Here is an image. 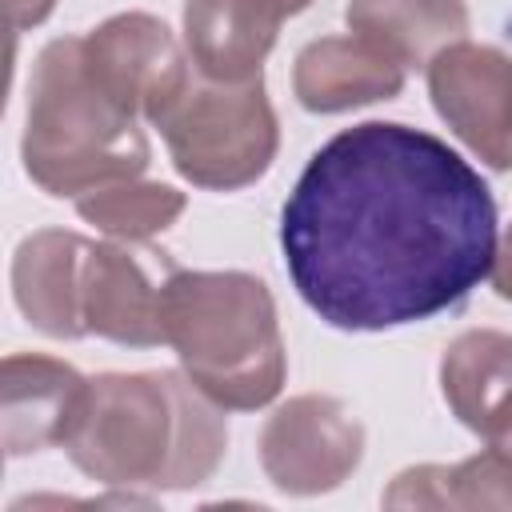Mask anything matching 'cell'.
<instances>
[{
	"label": "cell",
	"mask_w": 512,
	"mask_h": 512,
	"mask_svg": "<svg viewBox=\"0 0 512 512\" xmlns=\"http://www.w3.org/2000/svg\"><path fill=\"white\" fill-rule=\"evenodd\" d=\"M256 448L272 488L288 496H320L356 472L364 456V428L344 400L304 392L264 420Z\"/></svg>",
	"instance_id": "6"
},
{
	"label": "cell",
	"mask_w": 512,
	"mask_h": 512,
	"mask_svg": "<svg viewBox=\"0 0 512 512\" xmlns=\"http://www.w3.org/2000/svg\"><path fill=\"white\" fill-rule=\"evenodd\" d=\"M84 376L52 356L12 352L4 356L0 384V416H4V448L8 456H28L52 444H64L72 416L84 396Z\"/></svg>",
	"instance_id": "11"
},
{
	"label": "cell",
	"mask_w": 512,
	"mask_h": 512,
	"mask_svg": "<svg viewBox=\"0 0 512 512\" xmlns=\"http://www.w3.org/2000/svg\"><path fill=\"white\" fill-rule=\"evenodd\" d=\"M296 12V0H188V60L208 80H252L260 76V64L272 52L284 16Z\"/></svg>",
	"instance_id": "9"
},
{
	"label": "cell",
	"mask_w": 512,
	"mask_h": 512,
	"mask_svg": "<svg viewBox=\"0 0 512 512\" xmlns=\"http://www.w3.org/2000/svg\"><path fill=\"white\" fill-rule=\"evenodd\" d=\"M492 288H496L504 300H512V224H508L504 244L496 248V264H492Z\"/></svg>",
	"instance_id": "19"
},
{
	"label": "cell",
	"mask_w": 512,
	"mask_h": 512,
	"mask_svg": "<svg viewBox=\"0 0 512 512\" xmlns=\"http://www.w3.org/2000/svg\"><path fill=\"white\" fill-rule=\"evenodd\" d=\"M88 240L64 228H40L12 256V296L24 320L52 340L88 336L80 312V268Z\"/></svg>",
	"instance_id": "12"
},
{
	"label": "cell",
	"mask_w": 512,
	"mask_h": 512,
	"mask_svg": "<svg viewBox=\"0 0 512 512\" xmlns=\"http://www.w3.org/2000/svg\"><path fill=\"white\" fill-rule=\"evenodd\" d=\"M60 448L112 488H196L224 460L228 424L184 372H104L84 384Z\"/></svg>",
	"instance_id": "2"
},
{
	"label": "cell",
	"mask_w": 512,
	"mask_h": 512,
	"mask_svg": "<svg viewBox=\"0 0 512 512\" xmlns=\"http://www.w3.org/2000/svg\"><path fill=\"white\" fill-rule=\"evenodd\" d=\"M452 416L488 444L512 432V336L496 328L460 332L440 360Z\"/></svg>",
	"instance_id": "14"
},
{
	"label": "cell",
	"mask_w": 512,
	"mask_h": 512,
	"mask_svg": "<svg viewBox=\"0 0 512 512\" xmlns=\"http://www.w3.org/2000/svg\"><path fill=\"white\" fill-rule=\"evenodd\" d=\"M84 64L120 108L144 120H156L192 76V60L168 24L148 12H120L92 28L84 36Z\"/></svg>",
	"instance_id": "8"
},
{
	"label": "cell",
	"mask_w": 512,
	"mask_h": 512,
	"mask_svg": "<svg viewBox=\"0 0 512 512\" xmlns=\"http://www.w3.org/2000/svg\"><path fill=\"white\" fill-rule=\"evenodd\" d=\"M284 268L332 328L384 332L460 304L496 264V200L432 132L368 120L312 152L280 212Z\"/></svg>",
	"instance_id": "1"
},
{
	"label": "cell",
	"mask_w": 512,
	"mask_h": 512,
	"mask_svg": "<svg viewBox=\"0 0 512 512\" xmlns=\"http://www.w3.org/2000/svg\"><path fill=\"white\" fill-rule=\"evenodd\" d=\"M428 92L440 120L496 172L512 168V56L456 40L428 60Z\"/></svg>",
	"instance_id": "7"
},
{
	"label": "cell",
	"mask_w": 512,
	"mask_h": 512,
	"mask_svg": "<svg viewBox=\"0 0 512 512\" xmlns=\"http://www.w3.org/2000/svg\"><path fill=\"white\" fill-rule=\"evenodd\" d=\"M56 0H4V16H8V28L12 32H24V28H36L52 16Z\"/></svg>",
	"instance_id": "18"
},
{
	"label": "cell",
	"mask_w": 512,
	"mask_h": 512,
	"mask_svg": "<svg viewBox=\"0 0 512 512\" xmlns=\"http://www.w3.org/2000/svg\"><path fill=\"white\" fill-rule=\"evenodd\" d=\"M388 508H512V456L484 448L452 468L420 464L392 480Z\"/></svg>",
	"instance_id": "16"
},
{
	"label": "cell",
	"mask_w": 512,
	"mask_h": 512,
	"mask_svg": "<svg viewBox=\"0 0 512 512\" xmlns=\"http://www.w3.org/2000/svg\"><path fill=\"white\" fill-rule=\"evenodd\" d=\"M160 328L184 376L220 408L252 412L280 396L288 356L264 280L248 272L168 268Z\"/></svg>",
	"instance_id": "3"
},
{
	"label": "cell",
	"mask_w": 512,
	"mask_h": 512,
	"mask_svg": "<svg viewBox=\"0 0 512 512\" xmlns=\"http://www.w3.org/2000/svg\"><path fill=\"white\" fill-rule=\"evenodd\" d=\"M168 144L176 172L208 192L256 184L276 160V112L264 80H208L192 68L180 96L152 120Z\"/></svg>",
	"instance_id": "5"
},
{
	"label": "cell",
	"mask_w": 512,
	"mask_h": 512,
	"mask_svg": "<svg viewBox=\"0 0 512 512\" xmlns=\"http://www.w3.org/2000/svg\"><path fill=\"white\" fill-rule=\"evenodd\" d=\"M404 64L364 36H320L292 64V92L308 112H348L372 100H392L404 88Z\"/></svg>",
	"instance_id": "13"
},
{
	"label": "cell",
	"mask_w": 512,
	"mask_h": 512,
	"mask_svg": "<svg viewBox=\"0 0 512 512\" xmlns=\"http://www.w3.org/2000/svg\"><path fill=\"white\" fill-rule=\"evenodd\" d=\"M20 156L24 172L48 196H84L116 180H136L148 168L152 148L140 116L92 80L84 36H60L40 48L28 80Z\"/></svg>",
	"instance_id": "4"
},
{
	"label": "cell",
	"mask_w": 512,
	"mask_h": 512,
	"mask_svg": "<svg viewBox=\"0 0 512 512\" xmlns=\"http://www.w3.org/2000/svg\"><path fill=\"white\" fill-rule=\"evenodd\" d=\"M348 32L364 36L404 68H416L464 40L468 8L464 0H348Z\"/></svg>",
	"instance_id": "15"
},
{
	"label": "cell",
	"mask_w": 512,
	"mask_h": 512,
	"mask_svg": "<svg viewBox=\"0 0 512 512\" xmlns=\"http://www.w3.org/2000/svg\"><path fill=\"white\" fill-rule=\"evenodd\" d=\"M160 284L152 280L148 264L128 252L124 244H92L84 252L80 268V312L84 328L132 344V348H152L164 344L160 328Z\"/></svg>",
	"instance_id": "10"
},
{
	"label": "cell",
	"mask_w": 512,
	"mask_h": 512,
	"mask_svg": "<svg viewBox=\"0 0 512 512\" xmlns=\"http://www.w3.org/2000/svg\"><path fill=\"white\" fill-rule=\"evenodd\" d=\"M76 212L116 240H152L184 212V192L152 180H116L76 196Z\"/></svg>",
	"instance_id": "17"
}]
</instances>
